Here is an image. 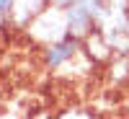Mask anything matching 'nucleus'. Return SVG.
<instances>
[{"label": "nucleus", "instance_id": "1", "mask_svg": "<svg viewBox=\"0 0 129 119\" xmlns=\"http://www.w3.org/2000/svg\"><path fill=\"white\" fill-rule=\"evenodd\" d=\"M83 52H85V44H83L80 36L64 34L62 39L41 47V62H44L47 70H54L57 73V70H64L75 57H80Z\"/></svg>", "mask_w": 129, "mask_h": 119}, {"label": "nucleus", "instance_id": "2", "mask_svg": "<svg viewBox=\"0 0 129 119\" xmlns=\"http://www.w3.org/2000/svg\"><path fill=\"white\" fill-rule=\"evenodd\" d=\"M59 119H93L88 109H67Z\"/></svg>", "mask_w": 129, "mask_h": 119}, {"label": "nucleus", "instance_id": "3", "mask_svg": "<svg viewBox=\"0 0 129 119\" xmlns=\"http://www.w3.org/2000/svg\"><path fill=\"white\" fill-rule=\"evenodd\" d=\"M72 3H78V0H49V5H54V8H62V10H67Z\"/></svg>", "mask_w": 129, "mask_h": 119}]
</instances>
